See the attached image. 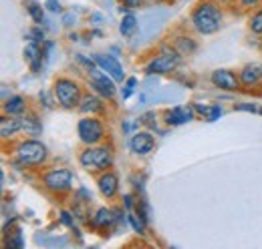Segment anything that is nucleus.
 <instances>
[{
	"label": "nucleus",
	"instance_id": "nucleus-7",
	"mask_svg": "<svg viewBox=\"0 0 262 249\" xmlns=\"http://www.w3.org/2000/svg\"><path fill=\"white\" fill-rule=\"evenodd\" d=\"M45 187L49 191H55V193H65L71 189V181H73V173L69 169H53L49 171L45 177Z\"/></svg>",
	"mask_w": 262,
	"mask_h": 249
},
{
	"label": "nucleus",
	"instance_id": "nucleus-16",
	"mask_svg": "<svg viewBox=\"0 0 262 249\" xmlns=\"http://www.w3.org/2000/svg\"><path fill=\"white\" fill-rule=\"evenodd\" d=\"M79 111L85 113V115H95V113H101V111H103V105H101V101H99L95 94H87V96L81 98Z\"/></svg>",
	"mask_w": 262,
	"mask_h": 249
},
{
	"label": "nucleus",
	"instance_id": "nucleus-32",
	"mask_svg": "<svg viewBox=\"0 0 262 249\" xmlns=\"http://www.w3.org/2000/svg\"><path fill=\"white\" fill-rule=\"evenodd\" d=\"M123 2H125L127 6H137V4H139V2H143V0H123Z\"/></svg>",
	"mask_w": 262,
	"mask_h": 249
},
{
	"label": "nucleus",
	"instance_id": "nucleus-28",
	"mask_svg": "<svg viewBox=\"0 0 262 249\" xmlns=\"http://www.w3.org/2000/svg\"><path fill=\"white\" fill-rule=\"evenodd\" d=\"M61 221H63L65 225H69V227H73V219H71V215H69L67 211H63V213H61Z\"/></svg>",
	"mask_w": 262,
	"mask_h": 249
},
{
	"label": "nucleus",
	"instance_id": "nucleus-8",
	"mask_svg": "<svg viewBox=\"0 0 262 249\" xmlns=\"http://www.w3.org/2000/svg\"><path fill=\"white\" fill-rule=\"evenodd\" d=\"M212 85L222 89V91H238L240 89V79L228 68H218V70L212 72Z\"/></svg>",
	"mask_w": 262,
	"mask_h": 249
},
{
	"label": "nucleus",
	"instance_id": "nucleus-17",
	"mask_svg": "<svg viewBox=\"0 0 262 249\" xmlns=\"http://www.w3.org/2000/svg\"><path fill=\"white\" fill-rule=\"evenodd\" d=\"M25 61L29 62V66L33 68L34 72L38 70L40 61H42V53H40V48H38V44H36V42H31V44H27V46H25Z\"/></svg>",
	"mask_w": 262,
	"mask_h": 249
},
{
	"label": "nucleus",
	"instance_id": "nucleus-10",
	"mask_svg": "<svg viewBox=\"0 0 262 249\" xmlns=\"http://www.w3.org/2000/svg\"><path fill=\"white\" fill-rule=\"evenodd\" d=\"M95 62L101 66V70H103V72H107L113 81L121 83V81L125 79V74H123V66L115 61L113 57H103V55H99V57H95Z\"/></svg>",
	"mask_w": 262,
	"mask_h": 249
},
{
	"label": "nucleus",
	"instance_id": "nucleus-18",
	"mask_svg": "<svg viewBox=\"0 0 262 249\" xmlns=\"http://www.w3.org/2000/svg\"><path fill=\"white\" fill-rule=\"evenodd\" d=\"M20 124H23V131L29 133V135H40V131H42L40 121H38L34 115H25V117H20Z\"/></svg>",
	"mask_w": 262,
	"mask_h": 249
},
{
	"label": "nucleus",
	"instance_id": "nucleus-3",
	"mask_svg": "<svg viewBox=\"0 0 262 249\" xmlns=\"http://www.w3.org/2000/svg\"><path fill=\"white\" fill-rule=\"evenodd\" d=\"M55 96L63 109H75L81 103V89L71 79H59L55 83Z\"/></svg>",
	"mask_w": 262,
	"mask_h": 249
},
{
	"label": "nucleus",
	"instance_id": "nucleus-12",
	"mask_svg": "<svg viewBox=\"0 0 262 249\" xmlns=\"http://www.w3.org/2000/svg\"><path fill=\"white\" fill-rule=\"evenodd\" d=\"M97 187L103 197L111 199V197H115V193H117V189H119V179H117V175H115L113 171H105L97 179Z\"/></svg>",
	"mask_w": 262,
	"mask_h": 249
},
{
	"label": "nucleus",
	"instance_id": "nucleus-14",
	"mask_svg": "<svg viewBox=\"0 0 262 249\" xmlns=\"http://www.w3.org/2000/svg\"><path fill=\"white\" fill-rule=\"evenodd\" d=\"M194 117V111L190 107H176L171 111H167V123L169 124H182L192 121Z\"/></svg>",
	"mask_w": 262,
	"mask_h": 249
},
{
	"label": "nucleus",
	"instance_id": "nucleus-4",
	"mask_svg": "<svg viewBox=\"0 0 262 249\" xmlns=\"http://www.w3.org/2000/svg\"><path fill=\"white\" fill-rule=\"evenodd\" d=\"M16 159L23 163V165H38L47 159V147L40 143V141H23L18 147H16Z\"/></svg>",
	"mask_w": 262,
	"mask_h": 249
},
{
	"label": "nucleus",
	"instance_id": "nucleus-13",
	"mask_svg": "<svg viewBox=\"0 0 262 249\" xmlns=\"http://www.w3.org/2000/svg\"><path fill=\"white\" fill-rule=\"evenodd\" d=\"M258 81H262V64H258V62L246 64L242 68V72H240V83L246 85V87H252Z\"/></svg>",
	"mask_w": 262,
	"mask_h": 249
},
{
	"label": "nucleus",
	"instance_id": "nucleus-31",
	"mask_svg": "<svg viewBox=\"0 0 262 249\" xmlns=\"http://www.w3.org/2000/svg\"><path fill=\"white\" fill-rule=\"evenodd\" d=\"M236 109H238V111H252V113L256 111V109H254V107H250V105H238Z\"/></svg>",
	"mask_w": 262,
	"mask_h": 249
},
{
	"label": "nucleus",
	"instance_id": "nucleus-2",
	"mask_svg": "<svg viewBox=\"0 0 262 249\" xmlns=\"http://www.w3.org/2000/svg\"><path fill=\"white\" fill-rule=\"evenodd\" d=\"M83 169H87L89 173H97L103 169H109L111 163H113V155H111V149L107 147H95V145H89L81 157H79Z\"/></svg>",
	"mask_w": 262,
	"mask_h": 249
},
{
	"label": "nucleus",
	"instance_id": "nucleus-21",
	"mask_svg": "<svg viewBox=\"0 0 262 249\" xmlns=\"http://www.w3.org/2000/svg\"><path fill=\"white\" fill-rule=\"evenodd\" d=\"M135 27H137V18H135L133 14H125V16H123V20H121L119 31H121L123 36H129L131 32L135 31Z\"/></svg>",
	"mask_w": 262,
	"mask_h": 249
},
{
	"label": "nucleus",
	"instance_id": "nucleus-23",
	"mask_svg": "<svg viewBox=\"0 0 262 249\" xmlns=\"http://www.w3.org/2000/svg\"><path fill=\"white\" fill-rule=\"evenodd\" d=\"M29 14L33 16L34 22H42V20H45V12H42V6H40V4H36V2H33V4L29 6Z\"/></svg>",
	"mask_w": 262,
	"mask_h": 249
},
{
	"label": "nucleus",
	"instance_id": "nucleus-6",
	"mask_svg": "<svg viewBox=\"0 0 262 249\" xmlns=\"http://www.w3.org/2000/svg\"><path fill=\"white\" fill-rule=\"evenodd\" d=\"M77 131H79V139L85 143V145H97L99 141L103 139V124L95 117H85L81 119L77 124Z\"/></svg>",
	"mask_w": 262,
	"mask_h": 249
},
{
	"label": "nucleus",
	"instance_id": "nucleus-33",
	"mask_svg": "<svg viewBox=\"0 0 262 249\" xmlns=\"http://www.w3.org/2000/svg\"><path fill=\"white\" fill-rule=\"evenodd\" d=\"M216 2H220V4H228V2H232V0H216Z\"/></svg>",
	"mask_w": 262,
	"mask_h": 249
},
{
	"label": "nucleus",
	"instance_id": "nucleus-22",
	"mask_svg": "<svg viewBox=\"0 0 262 249\" xmlns=\"http://www.w3.org/2000/svg\"><path fill=\"white\" fill-rule=\"evenodd\" d=\"M127 219H129V223L133 225V229L137 231V233H145V221L141 217H137L135 213H127Z\"/></svg>",
	"mask_w": 262,
	"mask_h": 249
},
{
	"label": "nucleus",
	"instance_id": "nucleus-26",
	"mask_svg": "<svg viewBox=\"0 0 262 249\" xmlns=\"http://www.w3.org/2000/svg\"><path fill=\"white\" fill-rule=\"evenodd\" d=\"M220 115H222V109L220 107H212L210 109V115H208V121H216Z\"/></svg>",
	"mask_w": 262,
	"mask_h": 249
},
{
	"label": "nucleus",
	"instance_id": "nucleus-27",
	"mask_svg": "<svg viewBox=\"0 0 262 249\" xmlns=\"http://www.w3.org/2000/svg\"><path fill=\"white\" fill-rule=\"evenodd\" d=\"M135 79H127V85H125V93H123V98H127L131 93H133V87H135Z\"/></svg>",
	"mask_w": 262,
	"mask_h": 249
},
{
	"label": "nucleus",
	"instance_id": "nucleus-20",
	"mask_svg": "<svg viewBox=\"0 0 262 249\" xmlns=\"http://www.w3.org/2000/svg\"><path fill=\"white\" fill-rule=\"evenodd\" d=\"M115 213L111 211V209H99L97 213H95V219H93V225L95 227H107V225H111L113 221H115V217H113Z\"/></svg>",
	"mask_w": 262,
	"mask_h": 249
},
{
	"label": "nucleus",
	"instance_id": "nucleus-30",
	"mask_svg": "<svg viewBox=\"0 0 262 249\" xmlns=\"http://www.w3.org/2000/svg\"><path fill=\"white\" fill-rule=\"evenodd\" d=\"M29 36H33V38H34V42H38V40H42V32H38V31H31V32H29Z\"/></svg>",
	"mask_w": 262,
	"mask_h": 249
},
{
	"label": "nucleus",
	"instance_id": "nucleus-5",
	"mask_svg": "<svg viewBox=\"0 0 262 249\" xmlns=\"http://www.w3.org/2000/svg\"><path fill=\"white\" fill-rule=\"evenodd\" d=\"M178 64H180V53H178V51L164 48L160 57H156L154 61L145 66V72H147V74H167V72H171Z\"/></svg>",
	"mask_w": 262,
	"mask_h": 249
},
{
	"label": "nucleus",
	"instance_id": "nucleus-25",
	"mask_svg": "<svg viewBox=\"0 0 262 249\" xmlns=\"http://www.w3.org/2000/svg\"><path fill=\"white\" fill-rule=\"evenodd\" d=\"M45 8H49L51 12H61V2L59 0H47L45 2Z\"/></svg>",
	"mask_w": 262,
	"mask_h": 249
},
{
	"label": "nucleus",
	"instance_id": "nucleus-11",
	"mask_svg": "<svg viewBox=\"0 0 262 249\" xmlns=\"http://www.w3.org/2000/svg\"><path fill=\"white\" fill-rule=\"evenodd\" d=\"M91 87H93L101 96H105V98H113V94H115V85H113V81L109 79V74H103L101 70H95V72H93V77H91Z\"/></svg>",
	"mask_w": 262,
	"mask_h": 249
},
{
	"label": "nucleus",
	"instance_id": "nucleus-24",
	"mask_svg": "<svg viewBox=\"0 0 262 249\" xmlns=\"http://www.w3.org/2000/svg\"><path fill=\"white\" fill-rule=\"evenodd\" d=\"M250 31L254 34H262V10H258L256 14H252L250 18Z\"/></svg>",
	"mask_w": 262,
	"mask_h": 249
},
{
	"label": "nucleus",
	"instance_id": "nucleus-1",
	"mask_svg": "<svg viewBox=\"0 0 262 249\" xmlns=\"http://www.w3.org/2000/svg\"><path fill=\"white\" fill-rule=\"evenodd\" d=\"M192 24L200 34H214L220 31L222 24V12L216 4L202 2L192 12Z\"/></svg>",
	"mask_w": 262,
	"mask_h": 249
},
{
	"label": "nucleus",
	"instance_id": "nucleus-29",
	"mask_svg": "<svg viewBox=\"0 0 262 249\" xmlns=\"http://www.w3.org/2000/svg\"><path fill=\"white\" fill-rule=\"evenodd\" d=\"M238 2H240L242 6H246V8H250V6H256L260 0H238Z\"/></svg>",
	"mask_w": 262,
	"mask_h": 249
},
{
	"label": "nucleus",
	"instance_id": "nucleus-19",
	"mask_svg": "<svg viewBox=\"0 0 262 249\" xmlns=\"http://www.w3.org/2000/svg\"><path fill=\"white\" fill-rule=\"evenodd\" d=\"M6 115H23L25 113V98L23 96H10L4 105Z\"/></svg>",
	"mask_w": 262,
	"mask_h": 249
},
{
	"label": "nucleus",
	"instance_id": "nucleus-15",
	"mask_svg": "<svg viewBox=\"0 0 262 249\" xmlns=\"http://www.w3.org/2000/svg\"><path fill=\"white\" fill-rule=\"evenodd\" d=\"M18 131H23L20 119H16L14 115L2 117V121H0V135H2V139H8V137H12V135L18 133Z\"/></svg>",
	"mask_w": 262,
	"mask_h": 249
},
{
	"label": "nucleus",
	"instance_id": "nucleus-9",
	"mask_svg": "<svg viewBox=\"0 0 262 249\" xmlns=\"http://www.w3.org/2000/svg\"><path fill=\"white\" fill-rule=\"evenodd\" d=\"M129 147H131V151L137 153V155H147V153L154 151V147H156V139H154L151 133L139 131V133H135V135L131 137Z\"/></svg>",
	"mask_w": 262,
	"mask_h": 249
},
{
	"label": "nucleus",
	"instance_id": "nucleus-34",
	"mask_svg": "<svg viewBox=\"0 0 262 249\" xmlns=\"http://www.w3.org/2000/svg\"><path fill=\"white\" fill-rule=\"evenodd\" d=\"M260 113H262V111H260Z\"/></svg>",
	"mask_w": 262,
	"mask_h": 249
}]
</instances>
